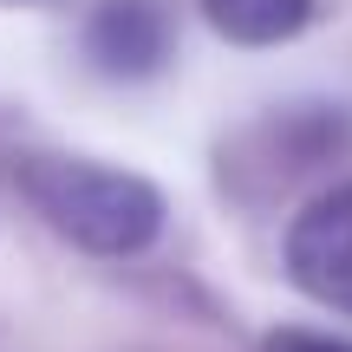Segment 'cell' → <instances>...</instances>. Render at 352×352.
<instances>
[{"instance_id":"cell-1","label":"cell","mask_w":352,"mask_h":352,"mask_svg":"<svg viewBox=\"0 0 352 352\" xmlns=\"http://www.w3.org/2000/svg\"><path fill=\"white\" fill-rule=\"evenodd\" d=\"M20 196L46 215L52 235L104 261L144 254L170 215L151 176L98 164V157H20Z\"/></svg>"},{"instance_id":"cell-2","label":"cell","mask_w":352,"mask_h":352,"mask_svg":"<svg viewBox=\"0 0 352 352\" xmlns=\"http://www.w3.org/2000/svg\"><path fill=\"white\" fill-rule=\"evenodd\" d=\"M287 280L307 300L352 314V183H333L287 222Z\"/></svg>"},{"instance_id":"cell-3","label":"cell","mask_w":352,"mask_h":352,"mask_svg":"<svg viewBox=\"0 0 352 352\" xmlns=\"http://www.w3.org/2000/svg\"><path fill=\"white\" fill-rule=\"evenodd\" d=\"M78 46H85V65L98 78L138 85V78H157L170 65L176 26H170L164 0H98L78 26Z\"/></svg>"},{"instance_id":"cell-4","label":"cell","mask_w":352,"mask_h":352,"mask_svg":"<svg viewBox=\"0 0 352 352\" xmlns=\"http://www.w3.org/2000/svg\"><path fill=\"white\" fill-rule=\"evenodd\" d=\"M320 0H202L209 26L235 46H280L314 20Z\"/></svg>"},{"instance_id":"cell-5","label":"cell","mask_w":352,"mask_h":352,"mask_svg":"<svg viewBox=\"0 0 352 352\" xmlns=\"http://www.w3.org/2000/svg\"><path fill=\"white\" fill-rule=\"evenodd\" d=\"M267 352H352V340H333V333H307V327H287L267 340Z\"/></svg>"}]
</instances>
